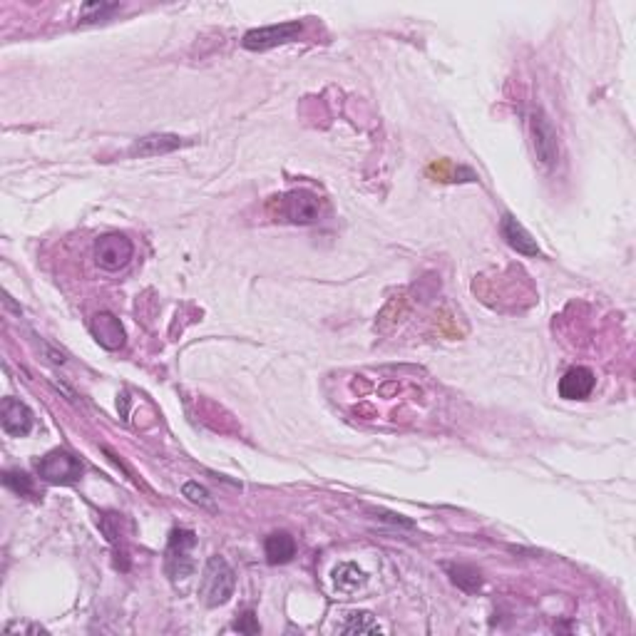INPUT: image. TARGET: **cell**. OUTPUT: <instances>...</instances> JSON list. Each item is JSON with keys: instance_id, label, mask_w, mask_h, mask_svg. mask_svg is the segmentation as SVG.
Returning a JSON list of instances; mask_svg holds the SVG:
<instances>
[{"instance_id": "obj_1", "label": "cell", "mask_w": 636, "mask_h": 636, "mask_svg": "<svg viewBox=\"0 0 636 636\" xmlns=\"http://www.w3.org/2000/svg\"><path fill=\"white\" fill-rule=\"evenodd\" d=\"M236 580L234 570L229 567V562L219 555H214L204 567V577H201L199 597L207 606H222L232 599L234 594Z\"/></svg>"}, {"instance_id": "obj_2", "label": "cell", "mask_w": 636, "mask_h": 636, "mask_svg": "<svg viewBox=\"0 0 636 636\" xmlns=\"http://www.w3.org/2000/svg\"><path fill=\"white\" fill-rule=\"evenodd\" d=\"M268 207H279L276 212H271L276 219L291 224H313L321 214V199L313 191L296 190L284 194V197H274L268 201Z\"/></svg>"}, {"instance_id": "obj_3", "label": "cell", "mask_w": 636, "mask_h": 636, "mask_svg": "<svg viewBox=\"0 0 636 636\" xmlns=\"http://www.w3.org/2000/svg\"><path fill=\"white\" fill-rule=\"evenodd\" d=\"M530 137H532V152H535L537 162L547 169L555 167L559 159L557 130L542 110H535L530 114Z\"/></svg>"}, {"instance_id": "obj_4", "label": "cell", "mask_w": 636, "mask_h": 636, "mask_svg": "<svg viewBox=\"0 0 636 636\" xmlns=\"http://www.w3.org/2000/svg\"><path fill=\"white\" fill-rule=\"evenodd\" d=\"M197 545V537L191 530H172L167 545V574L172 581L187 580L194 572L191 549Z\"/></svg>"}, {"instance_id": "obj_5", "label": "cell", "mask_w": 636, "mask_h": 636, "mask_svg": "<svg viewBox=\"0 0 636 636\" xmlns=\"http://www.w3.org/2000/svg\"><path fill=\"white\" fill-rule=\"evenodd\" d=\"M38 472L50 485H72L82 478V462L67 450H53L38 462Z\"/></svg>"}, {"instance_id": "obj_6", "label": "cell", "mask_w": 636, "mask_h": 636, "mask_svg": "<svg viewBox=\"0 0 636 636\" xmlns=\"http://www.w3.org/2000/svg\"><path fill=\"white\" fill-rule=\"evenodd\" d=\"M303 33V25L299 21L291 22H276V25H267V28H254L244 35V45L246 50H254V53H261V50H268V47H276L281 43H291L296 40L299 35Z\"/></svg>"}, {"instance_id": "obj_7", "label": "cell", "mask_w": 636, "mask_h": 636, "mask_svg": "<svg viewBox=\"0 0 636 636\" xmlns=\"http://www.w3.org/2000/svg\"><path fill=\"white\" fill-rule=\"evenodd\" d=\"M134 254L132 242L124 234H105L95 244V261L105 271H120L130 264Z\"/></svg>"}, {"instance_id": "obj_8", "label": "cell", "mask_w": 636, "mask_h": 636, "mask_svg": "<svg viewBox=\"0 0 636 636\" xmlns=\"http://www.w3.org/2000/svg\"><path fill=\"white\" fill-rule=\"evenodd\" d=\"M0 425L13 437H25L33 430V411L18 398H3L0 403Z\"/></svg>"}, {"instance_id": "obj_9", "label": "cell", "mask_w": 636, "mask_h": 636, "mask_svg": "<svg viewBox=\"0 0 636 636\" xmlns=\"http://www.w3.org/2000/svg\"><path fill=\"white\" fill-rule=\"evenodd\" d=\"M89 331L95 335V341H98L102 348H107V351H120V348L124 346V341H127L120 318L107 311H100L98 316H92Z\"/></svg>"}, {"instance_id": "obj_10", "label": "cell", "mask_w": 636, "mask_h": 636, "mask_svg": "<svg viewBox=\"0 0 636 636\" xmlns=\"http://www.w3.org/2000/svg\"><path fill=\"white\" fill-rule=\"evenodd\" d=\"M594 386H597V378H594L592 370L584 369V366H577V369H570L562 376V380H559V395L564 401H584V398L592 395Z\"/></svg>"}, {"instance_id": "obj_11", "label": "cell", "mask_w": 636, "mask_h": 636, "mask_svg": "<svg viewBox=\"0 0 636 636\" xmlns=\"http://www.w3.org/2000/svg\"><path fill=\"white\" fill-rule=\"evenodd\" d=\"M500 232H503L505 242L513 246L517 254H522V257H539L542 254L532 234L514 219L513 214H505L503 222H500Z\"/></svg>"}, {"instance_id": "obj_12", "label": "cell", "mask_w": 636, "mask_h": 636, "mask_svg": "<svg viewBox=\"0 0 636 636\" xmlns=\"http://www.w3.org/2000/svg\"><path fill=\"white\" fill-rule=\"evenodd\" d=\"M182 145H184V142L179 140L177 134H149V137H142V140L134 142L132 149H130V155L132 157L169 155V152H174V149H179Z\"/></svg>"}, {"instance_id": "obj_13", "label": "cell", "mask_w": 636, "mask_h": 636, "mask_svg": "<svg viewBox=\"0 0 636 636\" xmlns=\"http://www.w3.org/2000/svg\"><path fill=\"white\" fill-rule=\"evenodd\" d=\"M264 552H267L268 564H286L296 557V539L289 532H274L267 537Z\"/></svg>"}, {"instance_id": "obj_14", "label": "cell", "mask_w": 636, "mask_h": 636, "mask_svg": "<svg viewBox=\"0 0 636 636\" xmlns=\"http://www.w3.org/2000/svg\"><path fill=\"white\" fill-rule=\"evenodd\" d=\"M447 572H450V577H453V581L458 584L460 589H465L468 594L478 592L482 587L480 572L475 570V567H470V564H447Z\"/></svg>"}, {"instance_id": "obj_15", "label": "cell", "mask_w": 636, "mask_h": 636, "mask_svg": "<svg viewBox=\"0 0 636 636\" xmlns=\"http://www.w3.org/2000/svg\"><path fill=\"white\" fill-rule=\"evenodd\" d=\"M334 581L341 592H353V589H358V587L366 581V574L358 570L356 564L346 562V564H338V567H335Z\"/></svg>"}, {"instance_id": "obj_16", "label": "cell", "mask_w": 636, "mask_h": 636, "mask_svg": "<svg viewBox=\"0 0 636 636\" xmlns=\"http://www.w3.org/2000/svg\"><path fill=\"white\" fill-rule=\"evenodd\" d=\"M341 632L343 634H378L380 626L373 622V616L360 612V615H348V622Z\"/></svg>"}, {"instance_id": "obj_17", "label": "cell", "mask_w": 636, "mask_h": 636, "mask_svg": "<svg viewBox=\"0 0 636 636\" xmlns=\"http://www.w3.org/2000/svg\"><path fill=\"white\" fill-rule=\"evenodd\" d=\"M3 485H5L8 490L15 492V495H21V497L33 495V482H30V478H28L25 472H18V470H8V472L3 475Z\"/></svg>"}, {"instance_id": "obj_18", "label": "cell", "mask_w": 636, "mask_h": 636, "mask_svg": "<svg viewBox=\"0 0 636 636\" xmlns=\"http://www.w3.org/2000/svg\"><path fill=\"white\" fill-rule=\"evenodd\" d=\"M184 497H190L191 503L204 505V507H212V497H209L207 488H201L199 482H187L184 485Z\"/></svg>"}, {"instance_id": "obj_19", "label": "cell", "mask_w": 636, "mask_h": 636, "mask_svg": "<svg viewBox=\"0 0 636 636\" xmlns=\"http://www.w3.org/2000/svg\"><path fill=\"white\" fill-rule=\"evenodd\" d=\"M236 632H242V634H259V622L257 616L251 615V612H246L239 622L234 624Z\"/></svg>"}]
</instances>
